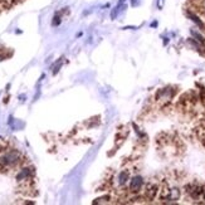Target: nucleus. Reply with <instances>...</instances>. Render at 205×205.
<instances>
[{
  "instance_id": "7ed1b4c3",
  "label": "nucleus",
  "mask_w": 205,
  "mask_h": 205,
  "mask_svg": "<svg viewBox=\"0 0 205 205\" xmlns=\"http://www.w3.org/2000/svg\"><path fill=\"white\" fill-rule=\"evenodd\" d=\"M32 175V169L29 168H23L18 175H17V180L18 181H26V180H29V177Z\"/></svg>"
},
{
  "instance_id": "f257e3e1",
  "label": "nucleus",
  "mask_w": 205,
  "mask_h": 205,
  "mask_svg": "<svg viewBox=\"0 0 205 205\" xmlns=\"http://www.w3.org/2000/svg\"><path fill=\"white\" fill-rule=\"evenodd\" d=\"M20 162V154L17 150H9L0 155V168L2 169H11L15 168Z\"/></svg>"
},
{
  "instance_id": "9d476101",
  "label": "nucleus",
  "mask_w": 205,
  "mask_h": 205,
  "mask_svg": "<svg viewBox=\"0 0 205 205\" xmlns=\"http://www.w3.org/2000/svg\"><path fill=\"white\" fill-rule=\"evenodd\" d=\"M54 19H56V20H53V25H58L61 23V18L59 17H54Z\"/></svg>"
},
{
  "instance_id": "6e6552de",
  "label": "nucleus",
  "mask_w": 205,
  "mask_h": 205,
  "mask_svg": "<svg viewBox=\"0 0 205 205\" xmlns=\"http://www.w3.org/2000/svg\"><path fill=\"white\" fill-rule=\"evenodd\" d=\"M164 3H165V0H157V9H159V10H161V9H162Z\"/></svg>"
},
{
  "instance_id": "9b49d317",
  "label": "nucleus",
  "mask_w": 205,
  "mask_h": 205,
  "mask_svg": "<svg viewBox=\"0 0 205 205\" xmlns=\"http://www.w3.org/2000/svg\"><path fill=\"white\" fill-rule=\"evenodd\" d=\"M203 193H204V198H205V190H203Z\"/></svg>"
},
{
  "instance_id": "423d86ee",
  "label": "nucleus",
  "mask_w": 205,
  "mask_h": 205,
  "mask_svg": "<svg viewBox=\"0 0 205 205\" xmlns=\"http://www.w3.org/2000/svg\"><path fill=\"white\" fill-rule=\"evenodd\" d=\"M191 34H193V35L196 38V40H199L200 43H205V39H204V37H203L201 34H199L198 32H195V30H193V29H191Z\"/></svg>"
},
{
  "instance_id": "39448f33",
  "label": "nucleus",
  "mask_w": 205,
  "mask_h": 205,
  "mask_svg": "<svg viewBox=\"0 0 205 205\" xmlns=\"http://www.w3.org/2000/svg\"><path fill=\"white\" fill-rule=\"evenodd\" d=\"M186 15H187L191 20H193L195 24H198V25L200 26V28H204V23L199 19V17H198V15H195V14H194V13H191V11H186Z\"/></svg>"
},
{
  "instance_id": "f03ea898",
  "label": "nucleus",
  "mask_w": 205,
  "mask_h": 205,
  "mask_svg": "<svg viewBox=\"0 0 205 205\" xmlns=\"http://www.w3.org/2000/svg\"><path fill=\"white\" fill-rule=\"evenodd\" d=\"M142 185H144V179H142L140 175H136V176H133L132 179L130 180L128 189H130L131 193H137V191L141 190Z\"/></svg>"
},
{
  "instance_id": "20e7f679",
  "label": "nucleus",
  "mask_w": 205,
  "mask_h": 205,
  "mask_svg": "<svg viewBox=\"0 0 205 205\" xmlns=\"http://www.w3.org/2000/svg\"><path fill=\"white\" fill-rule=\"evenodd\" d=\"M128 179H130L128 171H127V170H124V171H121V172L118 174V176H117V184H118L120 186H124V185L127 184Z\"/></svg>"
},
{
  "instance_id": "0eeeda50",
  "label": "nucleus",
  "mask_w": 205,
  "mask_h": 205,
  "mask_svg": "<svg viewBox=\"0 0 205 205\" xmlns=\"http://www.w3.org/2000/svg\"><path fill=\"white\" fill-rule=\"evenodd\" d=\"M108 200H110V196H103V198H100V199H96L94 203H97V204H101V203H108Z\"/></svg>"
},
{
  "instance_id": "1a4fd4ad",
  "label": "nucleus",
  "mask_w": 205,
  "mask_h": 205,
  "mask_svg": "<svg viewBox=\"0 0 205 205\" xmlns=\"http://www.w3.org/2000/svg\"><path fill=\"white\" fill-rule=\"evenodd\" d=\"M141 2H142V0H132L131 4H132V6H137V5L141 4Z\"/></svg>"
}]
</instances>
